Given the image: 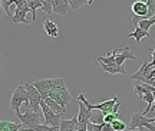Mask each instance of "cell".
I'll list each match as a JSON object with an SVG mask.
<instances>
[{"mask_svg":"<svg viewBox=\"0 0 155 131\" xmlns=\"http://www.w3.org/2000/svg\"><path fill=\"white\" fill-rule=\"evenodd\" d=\"M20 131H29V130H25V128H22V130H20Z\"/></svg>","mask_w":155,"mask_h":131,"instance_id":"cell-34","label":"cell"},{"mask_svg":"<svg viewBox=\"0 0 155 131\" xmlns=\"http://www.w3.org/2000/svg\"><path fill=\"white\" fill-rule=\"evenodd\" d=\"M147 92H155V87L152 85H147V84H138V82H134V94L138 95L139 98L144 97V94Z\"/></svg>","mask_w":155,"mask_h":131,"instance_id":"cell-16","label":"cell"},{"mask_svg":"<svg viewBox=\"0 0 155 131\" xmlns=\"http://www.w3.org/2000/svg\"><path fill=\"white\" fill-rule=\"evenodd\" d=\"M19 118V121L23 124V128H29L33 126H40L45 124V115L43 112H33L30 109H26L25 114H15Z\"/></svg>","mask_w":155,"mask_h":131,"instance_id":"cell-5","label":"cell"},{"mask_svg":"<svg viewBox=\"0 0 155 131\" xmlns=\"http://www.w3.org/2000/svg\"><path fill=\"white\" fill-rule=\"evenodd\" d=\"M40 108H42V112H43V115H45V124H46V126H49V127L59 128L63 115L56 114L53 109H50L49 107H48V104L45 102L43 99H42V102H40Z\"/></svg>","mask_w":155,"mask_h":131,"instance_id":"cell-9","label":"cell"},{"mask_svg":"<svg viewBox=\"0 0 155 131\" xmlns=\"http://www.w3.org/2000/svg\"><path fill=\"white\" fill-rule=\"evenodd\" d=\"M131 23H134V25H137V26H139L141 29H144L145 32H148L150 30V27L152 26V25H155V19L152 17V19H141V20H134V19H128Z\"/></svg>","mask_w":155,"mask_h":131,"instance_id":"cell-19","label":"cell"},{"mask_svg":"<svg viewBox=\"0 0 155 131\" xmlns=\"http://www.w3.org/2000/svg\"><path fill=\"white\" fill-rule=\"evenodd\" d=\"M151 120H152V124H155V118H151Z\"/></svg>","mask_w":155,"mask_h":131,"instance_id":"cell-32","label":"cell"},{"mask_svg":"<svg viewBox=\"0 0 155 131\" xmlns=\"http://www.w3.org/2000/svg\"><path fill=\"white\" fill-rule=\"evenodd\" d=\"M15 2H16V0H7V2H6V0H2V5L5 7V12L7 13V16H10V19L13 17V15L10 13V9H9V7H10V6H15Z\"/></svg>","mask_w":155,"mask_h":131,"instance_id":"cell-28","label":"cell"},{"mask_svg":"<svg viewBox=\"0 0 155 131\" xmlns=\"http://www.w3.org/2000/svg\"><path fill=\"white\" fill-rule=\"evenodd\" d=\"M79 102V114H78V122L82 124V126H88L91 120H92V111H89L86 108V105L83 104L82 101H78Z\"/></svg>","mask_w":155,"mask_h":131,"instance_id":"cell-12","label":"cell"},{"mask_svg":"<svg viewBox=\"0 0 155 131\" xmlns=\"http://www.w3.org/2000/svg\"><path fill=\"white\" fill-rule=\"evenodd\" d=\"M49 97L53 99V101H56L61 107H63V108H66V105L72 102V95L68 91L66 84L59 85V87H56L55 89H52L49 92Z\"/></svg>","mask_w":155,"mask_h":131,"instance_id":"cell-6","label":"cell"},{"mask_svg":"<svg viewBox=\"0 0 155 131\" xmlns=\"http://www.w3.org/2000/svg\"><path fill=\"white\" fill-rule=\"evenodd\" d=\"M151 55H152V62H150V66L154 69V66H155V49H150Z\"/></svg>","mask_w":155,"mask_h":131,"instance_id":"cell-29","label":"cell"},{"mask_svg":"<svg viewBox=\"0 0 155 131\" xmlns=\"http://www.w3.org/2000/svg\"><path fill=\"white\" fill-rule=\"evenodd\" d=\"M147 6H148V16H147V19H152L155 16V0H147Z\"/></svg>","mask_w":155,"mask_h":131,"instance_id":"cell-26","label":"cell"},{"mask_svg":"<svg viewBox=\"0 0 155 131\" xmlns=\"http://www.w3.org/2000/svg\"><path fill=\"white\" fill-rule=\"evenodd\" d=\"M111 126H112V128H114L115 131H124V130H127L128 128V126H125V122H124L122 120H119V118L114 121Z\"/></svg>","mask_w":155,"mask_h":131,"instance_id":"cell-25","label":"cell"},{"mask_svg":"<svg viewBox=\"0 0 155 131\" xmlns=\"http://www.w3.org/2000/svg\"><path fill=\"white\" fill-rule=\"evenodd\" d=\"M26 85V89H28V94H29V107L26 109H30L33 112H42L40 109V102H42V95L39 92L38 89L33 87V84H25Z\"/></svg>","mask_w":155,"mask_h":131,"instance_id":"cell-10","label":"cell"},{"mask_svg":"<svg viewBox=\"0 0 155 131\" xmlns=\"http://www.w3.org/2000/svg\"><path fill=\"white\" fill-rule=\"evenodd\" d=\"M127 38H134L135 40H137V43H141V40H142L144 38H151V33L150 32H145L144 29H141L139 26H137V25H135L134 32L128 33Z\"/></svg>","mask_w":155,"mask_h":131,"instance_id":"cell-17","label":"cell"},{"mask_svg":"<svg viewBox=\"0 0 155 131\" xmlns=\"http://www.w3.org/2000/svg\"><path fill=\"white\" fill-rule=\"evenodd\" d=\"M68 2H69L71 9H73V10L79 9V7L83 5H91V3H92V0H68Z\"/></svg>","mask_w":155,"mask_h":131,"instance_id":"cell-23","label":"cell"},{"mask_svg":"<svg viewBox=\"0 0 155 131\" xmlns=\"http://www.w3.org/2000/svg\"><path fill=\"white\" fill-rule=\"evenodd\" d=\"M154 19H155V16H154Z\"/></svg>","mask_w":155,"mask_h":131,"instance_id":"cell-35","label":"cell"},{"mask_svg":"<svg viewBox=\"0 0 155 131\" xmlns=\"http://www.w3.org/2000/svg\"><path fill=\"white\" fill-rule=\"evenodd\" d=\"M63 84H66L63 78H50V79H39V81L33 82V87L40 92L42 99H46L52 89H55L56 87L63 85Z\"/></svg>","mask_w":155,"mask_h":131,"instance_id":"cell-4","label":"cell"},{"mask_svg":"<svg viewBox=\"0 0 155 131\" xmlns=\"http://www.w3.org/2000/svg\"><path fill=\"white\" fill-rule=\"evenodd\" d=\"M29 7H30V12H32V22L36 19V10L38 9H42V5L43 2H39V0H28Z\"/></svg>","mask_w":155,"mask_h":131,"instance_id":"cell-22","label":"cell"},{"mask_svg":"<svg viewBox=\"0 0 155 131\" xmlns=\"http://www.w3.org/2000/svg\"><path fill=\"white\" fill-rule=\"evenodd\" d=\"M154 98H155V92H154ZM152 109H155V104H154V107H152Z\"/></svg>","mask_w":155,"mask_h":131,"instance_id":"cell-33","label":"cell"},{"mask_svg":"<svg viewBox=\"0 0 155 131\" xmlns=\"http://www.w3.org/2000/svg\"><path fill=\"white\" fill-rule=\"evenodd\" d=\"M138 128H147L150 131H155V124H152V120L145 117L142 112H138V111H134L131 114V120H129V124H128V130L129 131H135Z\"/></svg>","mask_w":155,"mask_h":131,"instance_id":"cell-3","label":"cell"},{"mask_svg":"<svg viewBox=\"0 0 155 131\" xmlns=\"http://www.w3.org/2000/svg\"><path fill=\"white\" fill-rule=\"evenodd\" d=\"M131 9H132L134 15H137L141 19H147V16H148V6H147V2H144V0L134 2Z\"/></svg>","mask_w":155,"mask_h":131,"instance_id":"cell-13","label":"cell"},{"mask_svg":"<svg viewBox=\"0 0 155 131\" xmlns=\"http://www.w3.org/2000/svg\"><path fill=\"white\" fill-rule=\"evenodd\" d=\"M96 60L101 64L102 69L111 75H115V74H122V75H128V72L125 68H119L115 62V50H112L108 53V56H98Z\"/></svg>","mask_w":155,"mask_h":131,"instance_id":"cell-1","label":"cell"},{"mask_svg":"<svg viewBox=\"0 0 155 131\" xmlns=\"http://www.w3.org/2000/svg\"><path fill=\"white\" fill-rule=\"evenodd\" d=\"M15 15L12 17V22L13 23H32V20H28L26 19V13L30 12V7H29L28 0H16L15 2Z\"/></svg>","mask_w":155,"mask_h":131,"instance_id":"cell-8","label":"cell"},{"mask_svg":"<svg viewBox=\"0 0 155 131\" xmlns=\"http://www.w3.org/2000/svg\"><path fill=\"white\" fill-rule=\"evenodd\" d=\"M45 102L48 104V107H49L50 109H53L56 114H61V115H65V112H66V108H63V107H61V105L58 104L56 101H53V99L50 98V97H48L46 99H43Z\"/></svg>","mask_w":155,"mask_h":131,"instance_id":"cell-21","label":"cell"},{"mask_svg":"<svg viewBox=\"0 0 155 131\" xmlns=\"http://www.w3.org/2000/svg\"><path fill=\"white\" fill-rule=\"evenodd\" d=\"M0 128H2V131H20L23 128V124H16V122L2 120L0 121Z\"/></svg>","mask_w":155,"mask_h":131,"instance_id":"cell-20","label":"cell"},{"mask_svg":"<svg viewBox=\"0 0 155 131\" xmlns=\"http://www.w3.org/2000/svg\"><path fill=\"white\" fill-rule=\"evenodd\" d=\"M22 104H26V108L29 107V94L26 89V85H19L13 91V95L10 98V108L15 111V114L20 112Z\"/></svg>","mask_w":155,"mask_h":131,"instance_id":"cell-2","label":"cell"},{"mask_svg":"<svg viewBox=\"0 0 155 131\" xmlns=\"http://www.w3.org/2000/svg\"><path fill=\"white\" fill-rule=\"evenodd\" d=\"M102 131H115V130L112 128L111 124H106V122H105V124H104V127H102Z\"/></svg>","mask_w":155,"mask_h":131,"instance_id":"cell-30","label":"cell"},{"mask_svg":"<svg viewBox=\"0 0 155 131\" xmlns=\"http://www.w3.org/2000/svg\"><path fill=\"white\" fill-rule=\"evenodd\" d=\"M115 50V62L116 65L119 66V68H124V62L127 59H132V60H137V55L132 53L129 48H124V49H119V48H116Z\"/></svg>","mask_w":155,"mask_h":131,"instance_id":"cell-11","label":"cell"},{"mask_svg":"<svg viewBox=\"0 0 155 131\" xmlns=\"http://www.w3.org/2000/svg\"><path fill=\"white\" fill-rule=\"evenodd\" d=\"M42 27H43V30L48 33V36H50V38H58L59 36V27H58V25L53 20L45 19Z\"/></svg>","mask_w":155,"mask_h":131,"instance_id":"cell-15","label":"cell"},{"mask_svg":"<svg viewBox=\"0 0 155 131\" xmlns=\"http://www.w3.org/2000/svg\"><path fill=\"white\" fill-rule=\"evenodd\" d=\"M52 6H53V13L61 15V16H66L71 9L68 0H52Z\"/></svg>","mask_w":155,"mask_h":131,"instance_id":"cell-14","label":"cell"},{"mask_svg":"<svg viewBox=\"0 0 155 131\" xmlns=\"http://www.w3.org/2000/svg\"><path fill=\"white\" fill-rule=\"evenodd\" d=\"M43 5H42V10L46 13V15H50L53 13V6H52V0H42Z\"/></svg>","mask_w":155,"mask_h":131,"instance_id":"cell-27","label":"cell"},{"mask_svg":"<svg viewBox=\"0 0 155 131\" xmlns=\"http://www.w3.org/2000/svg\"><path fill=\"white\" fill-rule=\"evenodd\" d=\"M135 131H150V130H147V128H138V130H135Z\"/></svg>","mask_w":155,"mask_h":131,"instance_id":"cell-31","label":"cell"},{"mask_svg":"<svg viewBox=\"0 0 155 131\" xmlns=\"http://www.w3.org/2000/svg\"><path fill=\"white\" fill-rule=\"evenodd\" d=\"M151 71H152V68L150 66V62H147L144 60L141 66H139L138 72H135L131 75V79L135 82L141 81L142 84H147V85H152L155 87V79H151Z\"/></svg>","mask_w":155,"mask_h":131,"instance_id":"cell-7","label":"cell"},{"mask_svg":"<svg viewBox=\"0 0 155 131\" xmlns=\"http://www.w3.org/2000/svg\"><path fill=\"white\" fill-rule=\"evenodd\" d=\"M25 130H29V131H56V130H59V128L49 127V126H46V124H40V126L29 127V128H25Z\"/></svg>","mask_w":155,"mask_h":131,"instance_id":"cell-24","label":"cell"},{"mask_svg":"<svg viewBox=\"0 0 155 131\" xmlns=\"http://www.w3.org/2000/svg\"><path fill=\"white\" fill-rule=\"evenodd\" d=\"M78 126V117H73L72 120H62L59 131H76Z\"/></svg>","mask_w":155,"mask_h":131,"instance_id":"cell-18","label":"cell"}]
</instances>
